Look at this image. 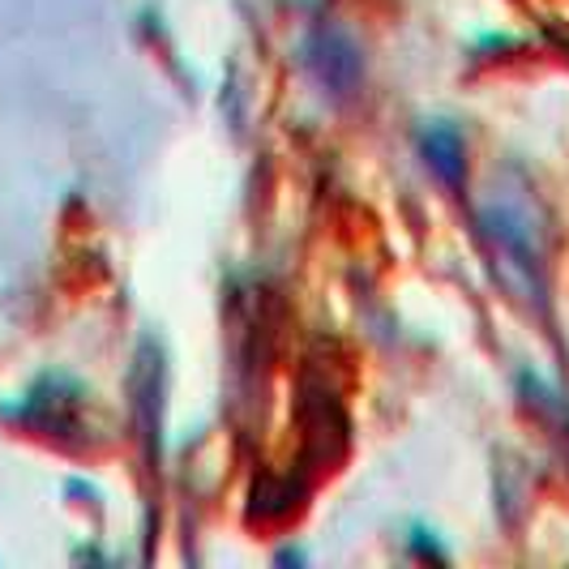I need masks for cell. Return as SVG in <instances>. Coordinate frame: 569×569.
Instances as JSON below:
<instances>
[{"label": "cell", "mask_w": 569, "mask_h": 569, "mask_svg": "<svg viewBox=\"0 0 569 569\" xmlns=\"http://www.w3.org/2000/svg\"><path fill=\"white\" fill-rule=\"evenodd\" d=\"M480 240L492 261L497 283L518 305L543 313L548 309V219L540 198L518 171H497L476 206Z\"/></svg>", "instance_id": "cell-1"}, {"label": "cell", "mask_w": 569, "mask_h": 569, "mask_svg": "<svg viewBox=\"0 0 569 569\" xmlns=\"http://www.w3.org/2000/svg\"><path fill=\"white\" fill-rule=\"evenodd\" d=\"M309 69L335 94H351V86L360 82V48L342 30H321L309 39Z\"/></svg>", "instance_id": "cell-2"}, {"label": "cell", "mask_w": 569, "mask_h": 569, "mask_svg": "<svg viewBox=\"0 0 569 569\" xmlns=\"http://www.w3.org/2000/svg\"><path fill=\"white\" fill-rule=\"evenodd\" d=\"M420 150H425L428 171L446 184V189H462L467 180V146H462V133L455 124H428L425 138H420Z\"/></svg>", "instance_id": "cell-3"}]
</instances>
